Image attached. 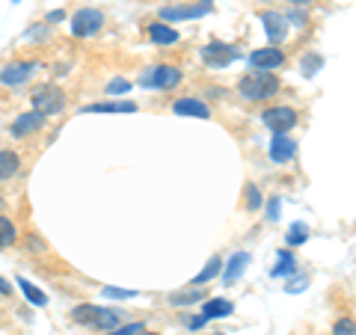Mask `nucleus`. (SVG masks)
Instances as JSON below:
<instances>
[{"instance_id": "1", "label": "nucleus", "mask_w": 356, "mask_h": 335, "mask_svg": "<svg viewBox=\"0 0 356 335\" xmlns=\"http://www.w3.org/2000/svg\"><path fill=\"white\" fill-rule=\"evenodd\" d=\"M238 92L241 98H247V101H267V98H273L280 92V77L273 72H255V74H243L241 83H238Z\"/></svg>"}, {"instance_id": "2", "label": "nucleus", "mask_w": 356, "mask_h": 335, "mask_svg": "<svg viewBox=\"0 0 356 335\" xmlns=\"http://www.w3.org/2000/svg\"><path fill=\"white\" fill-rule=\"evenodd\" d=\"M30 101H33V110H36V113L57 116V113H63V107H65V92L60 86H54V83H44L30 95Z\"/></svg>"}, {"instance_id": "3", "label": "nucleus", "mask_w": 356, "mask_h": 335, "mask_svg": "<svg viewBox=\"0 0 356 335\" xmlns=\"http://www.w3.org/2000/svg\"><path fill=\"white\" fill-rule=\"evenodd\" d=\"M102 27H104V13H98L92 6H83L72 15V36H77V39L95 36Z\"/></svg>"}, {"instance_id": "4", "label": "nucleus", "mask_w": 356, "mask_h": 335, "mask_svg": "<svg viewBox=\"0 0 356 335\" xmlns=\"http://www.w3.org/2000/svg\"><path fill=\"white\" fill-rule=\"evenodd\" d=\"M181 69H175V65H154V69H149L146 74L140 77V86H149V89H172L181 83Z\"/></svg>"}, {"instance_id": "5", "label": "nucleus", "mask_w": 356, "mask_h": 335, "mask_svg": "<svg viewBox=\"0 0 356 335\" xmlns=\"http://www.w3.org/2000/svg\"><path fill=\"white\" fill-rule=\"evenodd\" d=\"M238 57H241V51L235 44H226V42H208L202 48V60H205V65H211V69H226V65L235 63Z\"/></svg>"}, {"instance_id": "6", "label": "nucleus", "mask_w": 356, "mask_h": 335, "mask_svg": "<svg viewBox=\"0 0 356 335\" xmlns=\"http://www.w3.org/2000/svg\"><path fill=\"white\" fill-rule=\"evenodd\" d=\"M297 110L294 107H270L261 113V122L267 128H270L273 133H288L294 125H297Z\"/></svg>"}, {"instance_id": "7", "label": "nucleus", "mask_w": 356, "mask_h": 335, "mask_svg": "<svg viewBox=\"0 0 356 335\" xmlns=\"http://www.w3.org/2000/svg\"><path fill=\"white\" fill-rule=\"evenodd\" d=\"M36 72H39V63L36 60L9 63V65H3V72H0V83H3V86H21V83H27Z\"/></svg>"}, {"instance_id": "8", "label": "nucleus", "mask_w": 356, "mask_h": 335, "mask_svg": "<svg viewBox=\"0 0 356 335\" xmlns=\"http://www.w3.org/2000/svg\"><path fill=\"white\" fill-rule=\"evenodd\" d=\"M214 9V0H199L196 6H163L161 9V21H184V18H199Z\"/></svg>"}, {"instance_id": "9", "label": "nucleus", "mask_w": 356, "mask_h": 335, "mask_svg": "<svg viewBox=\"0 0 356 335\" xmlns=\"http://www.w3.org/2000/svg\"><path fill=\"white\" fill-rule=\"evenodd\" d=\"M285 63V51L280 48H259V51H252L250 54V65L255 72H273V69H280V65Z\"/></svg>"}, {"instance_id": "10", "label": "nucleus", "mask_w": 356, "mask_h": 335, "mask_svg": "<svg viewBox=\"0 0 356 335\" xmlns=\"http://www.w3.org/2000/svg\"><path fill=\"white\" fill-rule=\"evenodd\" d=\"M261 21H264V33H267V39L273 42V48H280V44L285 42L288 36V21L280 15V13H261Z\"/></svg>"}, {"instance_id": "11", "label": "nucleus", "mask_w": 356, "mask_h": 335, "mask_svg": "<svg viewBox=\"0 0 356 335\" xmlns=\"http://www.w3.org/2000/svg\"><path fill=\"white\" fill-rule=\"evenodd\" d=\"M297 154V142L288 133H273L270 140V161L273 163H288Z\"/></svg>"}, {"instance_id": "12", "label": "nucleus", "mask_w": 356, "mask_h": 335, "mask_svg": "<svg viewBox=\"0 0 356 335\" xmlns=\"http://www.w3.org/2000/svg\"><path fill=\"white\" fill-rule=\"evenodd\" d=\"M172 113H178V116H196V119H208V116H211V107L202 101V98L187 95V98H178V101H172Z\"/></svg>"}, {"instance_id": "13", "label": "nucleus", "mask_w": 356, "mask_h": 335, "mask_svg": "<svg viewBox=\"0 0 356 335\" xmlns=\"http://www.w3.org/2000/svg\"><path fill=\"white\" fill-rule=\"evenodd\" d=\"M42 125H44V116L36 113V110H30V113H21V116L13 122L9 133H13V137H30V133L42 131Z\"/></svg>"}, {"instance_id": "14", "label": "nucleus", "mask_w": 356, "mask_h": 335, "mask_svg": "<svg viewBox=\"0 0 356 335\" xmlns=\"http://www.w3.org/2000/svg\"><path fill=\"white\" fill-rule=\"evenodd\" d=\"M247 264H250V252H243V250L235 252V255H232V259L226 261V270H222V282H226V285L238 282L241 273L247 270Z\"/></svg>"}, {"instance_id": "15", "label": "nucleus", "mask_w": 356, "mask_h": 335, "mask_svg": "<svg viewBox=\"0 0 356 335\" xmlns=\"http://www.w3.org/2000/svg\"><path fill=\"white\" fill-rule=\"evenodd\" d=\"M149 39H152L154 44H175L181 36H178L175 27L163 24V21H152V24H149Z\"/></svg>"}, {"instance_id": "16", "label": "nucleus", "mask_w": 356, "mask_h": 335, "mask_svg": "<svg viewBox=\"0 0 356 335\" xmlns=\"http://www.w3.org/2000/svg\"><path fill=\"white\" fill-rule=\"evenodd\" d=\"M232 311H235V303L226 297H217V300H205V306H202V318L211 320V318H229Z\"/></svg>"}, {"instance_id": "17", "label": "nucleus", "mask_w": 356, "mask_h": 335, "mask_svg": "<svg viewBox=\"0 0 356 335\" xmlns=\"http://www.w3.org/2000/svg\"><path fill=\"white\" fill-rule=\"evenodd\" d=\"M21 170V158L13 149H0V181H9Z\"/></svg>"}, {"instance_id": "18", "label": "nucleus", "mask_w": 356, "mask_h": 335, "mask_svg": "<svg viewBox=\"0 0 356 335\" xmlns=\"http://www.w3.org/2000/svg\"><path fill=\"white\" fill-rule=\"evenodd\" d=\"M83 110L86 113H134L137 104L134 101H102V104H89Z\"/></svg>"}, {"instance_id": "19", "label": "nucleus", "mask_w": 356, "mask_h": 335, "mask_svg": "<svg viewBox=\"0 0 356 335\" xmlns=\"http://www.w3.org/2000/svg\"><path fill=\"white\" fill-rule=\"evenodd\" d=\"M291 273H297V261H294V255H291V252L282 250V252H280V267H273L270 276L280 279V276H291Z\"/></svg>"}, {"instance_id": "20", "label": "nucleus", "mask_w": 356, "mask_h": 335, "mask_svg": "<svg viewBox=\"0 0 356 335\" xmlns=\"http://www.w3.org/2000/svg\"><path fill=\"white\" fill-rule=\"evenodd\" d=\"M220 267H222V259H220V255H214V259H211V261L205 264V270L193 276V288H196V285H205V282H211V279H214V276L220 273Z\"/></svg>"}, {"instance_id": "21", "label": "nucleus", "mask_w": 356, "mask_h": 335, "mask_svg": "<svg viewBox=\"0 0 356 335\" xmlns=\"http://www.w3.org/2000/svg\"><path fill=\"white\" fill-rule=\"evenodd\" d=\"M205 297L202 288H193V291H178V294H170V303L172 306H193L199 300Z\"/></svg>"}, {"instance_id": "22", "label": "nucleus", "mask_w": 356, "mask_h": 335, "mask_svg": "<svg viewBox=\"0 0 356 335\" xmlns=\"http://www.w3.org/2000/svg\"><path fill=\"white\" fill-rule=\"evenodd\" d=\"M18 240V229L9 217H0V247H13Z\"/></svg>"}, {"instance_id": "23", "label": "nucleus", "mask_w": 356, "mask_h": 335, "mask_svg": "<svg viewBox=\"0 0 356 335\" xmlns=\"http://www.w3.org/2000/svg\"><path fill=\"white\" fill-rule=\"evenodd\" d=\"M18 288H21V291H24V297L30 300L33 306H44V303H48V297H44V294H42V291H39V288L33 285V282H27V279H18Z\"/></svg>"}, {"instance_id": "24", "label": "nucleus", "mask_w": 356, "mask_h": 335, "mask_svg": "<svg viewBox=\"0 0 356 335\" xmlns=\"http://www.w3.org/2000/svg\"><path fill=\"white\" fill-rule=\"evenodd\" d=\"M306 238H309V229L303 222H294L291 231H288V243H291V247H300V243H306Z\"/></svg>"}, {"instance_id": "25", "label": "nucleus", "mask_w": 356, "mask_h": 335, "mask_svg": "<svg viewBox=\"0 0 356 335\" xmlns=\"http://www.w3.org/2000/svg\"><path fill=\"white\" fill-rule=\"evenodd\" d=\"M321 65H324V60H321L318 54H306V57H303V74L306 77H315V72L321 69Z\"/></svg>"}, {"instance_id": "26", "label": "nucleus", "mask_w": 356, "mask_h": 335, "mask_svg": "<svg viewBox=\"0 0 356 335\" xmlns=\"http://www.w3.org/2000/svg\"><path fill=\"white\" fill-rule=\"evenodd\" d=\"M122 92H131V81H125V77H113V81L107 83V95H122Z\"/></svg>"}, {"instance_id": "27", "label": "nucleus", "mask_w": 356, "mask_h": 335, "mask_svg": "<svg viewBox=\"0 0 356 335\" xmlns=\"http://www.w3.org/2000/svg\"><path fill=\"white\" fill-rule=\"evenodd\" d=\"M332 335H356V323L353 318H339L336 327H332Z\"/></svg>"}, {"instance_id": "28", "label": "nucleus", "mask_w": 356, "mask_h": 335, "mask_svg": "<svg viewBox=\"0 0 356 335\" xmlns=\"http://www.w3.org/2000/svg\"><path fill=\"white\" fill-rule=\"evenodd\" d=\"M140 329H146V323H128V327H116V329H110L104 335H137Z\"/></svg>"}, {"instance_id": "29", "label": "nucleus", "mask_w": 356, "mask_h": 335, "mask_svg": "<svg viewBox=\"0 0 356 335\" xmlns=\"http://www.w3.org/2000/svg\"><path fill=\"white\" fill-rule=\"evenodd\" d=\"M259 205H261V193H259V187H255V184H250L247 187V208L255 211Z\"/></svg>"}, {"instance_id": "30", "label": "nucleus", "mask_w": 356, "mask_h": 335, "mask_svg": "<svg viewBox=\"0 0 356 335\" xmlns=\"http://www.w3.org/2000/svg\"><path fill=\"white\" fill-rule=\"evenodd\" d=\"M104 297H119V300H128V297H134V291H119V288H104Z\"/></svg>"}, {"instance_id": "31", "label": "nucleus", "mask_w": 356, "mask_h": 335, "mask_svg": "<svg viewBox=\"0 0 356 335\" xmlns=\"http://www.w3.org/2000/svg\"><path fill=\"white\" fill-rule=\"evenodd\" d=\"M267 220H280V199H273V202L267 205Z\"/></svg>"}, {"instance_id": "32", "label": "nucleus", "mask_w": 356, "mask_h": 335, "mask_svg": "<svg viewBox=\"0 0 356 335\" xmlns=\"http://www.w3.org/2000/svg\"><path fill=\"white\" fill-rule=\"evenodd\" d=\"M205 323H208V320H205L202 315H199V318H191V320H187V327H191V329H202Z\"/></svg>"}, {"instance_id": "33", "label": "nucleus", "mask_w": 356, "mask_h": 335, "mask_svg": "<svg viewBox=\"0 0 356 335\" xmlns=\"http://www.w3.org/2000/svg\"><path fill=\"white\" fill-rule=\"evenodd\" d=\"M63 18H65L63 9H54V13H48V21H51V24H57V21H63Z\"/></svg>"}, {"instance_id": "34", "label": "nucleus", "mask_w": 356, "mask_h": 335, "mask_svg": "<svg viewBox=\"0 0 356 335\" xmlns=\"http://www.w3.org/2000/svg\"><path fill=\"white\" fill-rule=\"evenodd\" d=\"M303 288H306V279H300V282H291V285H288V291L297 294V291H303Z\"/></svg>"}, {"instance_id": "35", "label": "nucleus", "mask_w": 356, "mask_h": 335, "mask_svg": "<svg viewBox=\"0 0 356 335\" xmlns=\"http://www.w3.org/2000/svg\"><path fill=\"white\" fill-rule=\"evenodd\" d=\"M0 294H13V285H9L3 276H0Z\"/></svg>"}, {"instance_id": "36", "label": "nucleus", "mask_w": 356, "mask_h": 335, "mask_svg": "<svg viewBox=\"0 0 356 335\" xmlns=\"http://www.w3.org/2000/svg\"><path fill=\"white\" fill-rule=\"evenodd\" d=\"M30 250H44V243L36 238V234H33V238H30Z\"/></svg>"}, {"instance_id": "37", "label": "nucleus", "mask_w": 356, "mask_h": 335, "mask_svg": "<svg viewBox=\"0 0 356 335\" xmlns=\"http://www.w3.org/2000/svg\"><path fill=\"white\" fill-rule=\"evenodd\" d=\"M288 3H294V6H312L315 0H288Z\"/></svg>"}, {"instance_id": "38", "label": "nucleus", "mask_w": 356, "mask_h": 335, "mask_svg": "<svg viewBox=\"0 0 356 335\" xmlns=\"http://www.w3.org/2000/svg\"><path fill=\"white\" fill-rule=\"evenodd\" d=\"M137 335H158V332H149V329H140Z\"/></svg>"}, {"instance_id": "39", "label": "nucleus", "mask_w": 356, "mask_h": 335, "mask_svg": "<svg viewBox=\"0 0 356 335\" xmlns=\"http://www.w3.org/2000/svg\"><path fill=\"white\" fill-rule=\"evenodd\" d=\"M13 3H18V0H13Z\"/></svg>"}]
</instances>
